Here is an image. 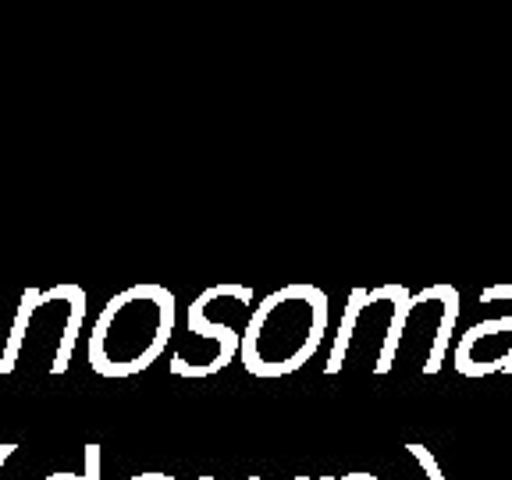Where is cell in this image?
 Returning <instances> with one entry per match:
<instances>
[{
	"label": "cell",
	"mask_w": 512,
	"mask_h": 480,
	"mask_svg": "<svg viewBox=\"0 0 512 480\" xmlns=\"http://www.w3.org/2000/svg\"><path fill=\"white\" fill-rule=\"evenodd\" d=\"M331 306L324 288L292 281L256 303L242 331L239 360L253 377H285L303 370L328 338Z\"/></svg>",
	"instance_id": "cell-1"
},
{
	"label": "cell",
	"mask_w": 512,
	"mask_h": 480,
	"mask_svg": "<svg viewBox=\"0 0 512 480\" xmlns=\"http://www.w3.org/2000/svg\"><path fill=\"white\" fill-rule=\"evenodd\" d=\"M175 335V292L164 285H128L96 313L89 331V367L100 377H136L160 360Z\"/></svg>",
	"instance_id": "cell-2"
},
{
	"label": "cell",
	"mask_w": 512,
	"mask_h": 480,
	"mask_svg": "<svg viewBox=\"0 0 512 480\" xmlns=\"http://www.w3.org/2000/svg\"><path fill=\"white\" fill-rule=\"evenodd\" d=\"M82 324H86V288L54 285V288H25L18 303L15 324H11L8 345L0 352V377L18 370L40 345H50V377L68 374V363L79 345Z\"/></svg>",
	"instance_id": "cell-3"
},
{
	"label": "cell",
	"mask_w": 512,
	"mask_h": 480,
	"mask_svg": "<svg viewBox=\"0 0 512 480\" xmlns=\"http://www.w3.org/2000/svg\"><path fill=\"white\" fill-rule=\"evenodd\" d=\"M456 370L463 377L512 374V313L477 320L456 345Z\"/></svg>",
	"instance_id": "cell-4"
},
{
	"label": "cell",
	"mask_w": 512,
	"mask_h": 480,
	"mask_svg": "<svg viewBox=\"0 0 512 480\" xmlns=\"http://www.w3.org/2000/svg\"><path fill=\"white\" fill-rule=\"evenodd\" d=\"M207 306H210V299H207V292H200V296L192 299V306H189V335H203V338H210L214 342V356H210L207 363L200 367V374L196 377H214V374H221L228 363L239 356V349H242V335L232 328V324H217V320H210L207 317Z\"/></svg>",
	"instance_id": "cell-5"
},
{
	"label": "cell",
	"mask_w": 512,
	"mask_h": 480,
	"mask_svg": "<svg viewBox=\"0 0 512 480\" xmlns=\"http://www.w3.org/2000/svg\"><path fill=\"white\" fill-rule=\"evenodd\" d=\"M434 296H438L441 306V317H438V335L431 342V352H427V363H424V374H438L445 367V356L452 349V335H456V320H459V292L452 285H431Z\"/></svg>",
	"instance_id": "cell-6"
},
{
	"label": "cell",
	"mask_w": 512,
	"mask_h": 480,
	"mask_svg": "<svg viewBox=\"0 0 512 480\" xmlns=\"http://www.w3.org/2000/svg\"><path fill=\"white\" fill-rule=\"evenodd\" d=\"M367 306H374L370 288H352L349 303H345V310H342L338 335H335V342H331V356H328V363H324V374H328V377H335L338 370L345 367V356H349L352 335H356V328H360V317H363V310H367Z\"/></svg>",
	"instance_id": "cell-7"
},
{
	"label": "cell",
	"mask_w": 512,
	"mask_h": 480,
	"mask_svg": "<svg viewBox=\"0 0 512 480\" xmlns=\"http://www.w3.org/2000/svg\"><path fill=\"white\" fill-rule=\"evenodd\" d=\"M413 292L406 285H395V299H392V320H388V331H384V342L381 352H377V363H374V374H388L399 360V345L402 335H406V324H409V313H413Z\"/></svg>",
	"instance_id": "cell-8"
},
{
	"label": "cell",
	"mask_w": 512,
	"mask_h": 480,
	"mask_svg": "<svg viewBox=\"0 0 512 480\" xmlns=\"http://www.w3.org/2000/svg\"><path fill=\"white\" fill-rule=\"evenodd\" d=\"M43 480H100V445H86V470L72 473V470H57Z\"/></svg>",
	"instance_id": "cell-9"
},
{
	"label": "cell",
	"mask_w": 512,
	"mask_h": 480,
	"mask_svg": "<svg viewBox=\"0 0 512 480\" xmlns=\"http://www.w3.org/2000/svg\"><path fill=\"white\" fill-rule=\"evenodd\" d=\"M406 452L416 459V463H420V470L427 473V480H445V473H441L438 459H434V452H431V448H427V445H420V441H409Z\"/></svg>",
	"instance_id": "cell-10"
},
{
	"label": "cell",
	"mask_w": 512,
	"mask_h": 480,
	"mask_svg": "<svg viewBox=\"0 0 512 480\" xmlns=\"http://www.w3.org/2000/svg\"><path fill=\"white\" fill-rule=\"evenodd\" d=\"M488 303H512V285H491L480 292V306Z\"/></svg>",
	"instance_id": "cell-11"
},
{
	"label": "cell",
	"mask_w": 512,
	"mask_h": 480,
	"mask_svg": "<svg viewBox=\"0 0 512 480\" xmlns=\"http://www.w3.org/2000/svg\"><path fill=\"white\" fill-rule=\"evenodd\" d=\"M128 480H178V477H171V473H160V470H146V473H136V477H128Z\"/></svg>",
	"instance_id": "cell-12"
},
{
	"label": "cell",
	"mask_w": 512,
	"mask_h": 480,
	"mask_svg": "<svg viewBox=\"0 0 512 480\" xmlns=\"http://www.w3.org/2000/svg\"><path fill=\"white\" fill-rule=\"evenodd\" d=\"M15 441H4V445H0V470H4V463H8L11 456H15Z\"/></svg>",
	"instance_id": "cell-13"
},
{
	"label": "cell",
	"mask_w": 512,
	"mask_h": 480,
	"mask_svg": "<svg viewBox=\"0 0 512 480\" xmlns=\"http://www.w3.org/2000/svg\"><path fill=\"white\" fill-rule=\"evenodd\" d=\"M246 480H264V477H246Z\"/></svg>",
	"instance_id": "cell-14"
},
{
	"label": "cell",
	"mask_w": 512,
	"mask_h": 480,
	"mask_svg": "<svg viewBox=\"0 0 512 480\" xmlns=\"http://www.w3.org/2000/svg\"><path fill=\"white\" fill-rule=\"evenodd\" d=\"M320 480H338V477H320Z\"/></svg>",
	"instance_id": "cell-15"
},
{
	"label": "cell",
	"mask_w": 512,
	"mask_h": 480,
	"mask_svg": "<svg viewBox=\"0 0 512 480\" xmlns=\"http://www.w3.org/2000/svg\"><path fill=\"white\" fill-rule=\"evenodd\" d=\"M200 480H214V477H200Z\"/></svg>",
	"instance_id": "cell-16"
},
{
	"label": "cell",
	"mask_w": 512,
	"mask_h": 480,
	"mask_svg": "<svg viewBox=\"0 0 512 480\" xmlns=\"http://www.w3.org/2000/svg\"><path fill=\"white\" fill-rule=\"evenodd\" d=\"M296 480H310V477H296Z\"/></svg>",
	"instance_id": "cell-17"
}]
</instances>
